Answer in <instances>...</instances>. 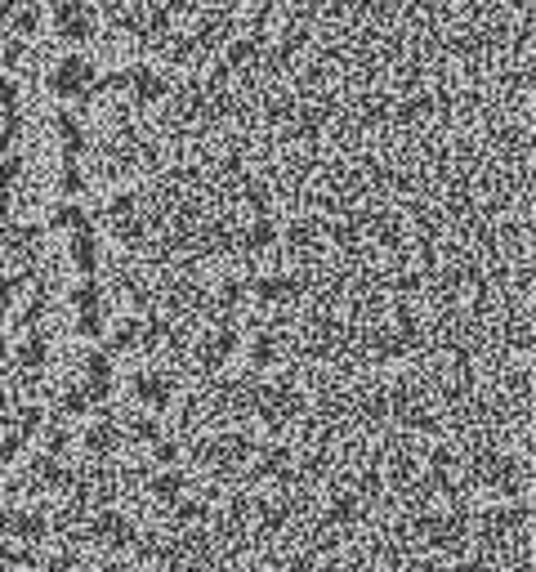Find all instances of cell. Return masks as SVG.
<instances>
[{
  "instance_id": "6da1fadb",
  "label": "cell",
  "mask_w": 536,
  "mask_h": 572,
  "mask_svg": "<svg viewBox=\"0 0 536 572\" xmlns=\"http://www.w3.org/2000/svg\"><path fill=\"white\" fill-rule=\"evenodd\" d=\"M50 90L59 94V99L85 94V90H90V63H85L81 54H67L59 68H54V76H50Z\"/></svg>"
},
{
  "instance_id": "7a4b0ae2",
  "label": "cell",
  "mask_w": 536,
  "mask_h": 572,
  "mask_svg": "<svg viewBox=\"0 0 536 572\" xmlns=\"http://www.w3.org/2000/svg\"><path fill=\"white\" fill-rule=\"evenodd\" d=\"M76 309H81V331L85 336H99L103 313H99V291H94V286H81V291H76Z\"/></svg>"
},
{
  "instance_id": "3957f363",
  "label": "cell",
  "mask_w": 536,
  "mask_h": 572,
  "mask_svg": "<svg viewBox=\"0 0 536 572\" xmlns=\"http://www.w3.org/2000/svg\"><path fill=\"white\" fill-rule=\"evenodd\" d=\"M72 260H76V269H81V273H94V264H99V246H94V237H90V224L76 228V237H72Z\"/></svg>"
},
{
  "instance_id": "277c9868",
  "label": "cell",
  "mask_w": 536,
  "mask_h": 572,
  "mask_svg": "<svg viewBox=\"0 0 536 572\" xmlns=\"http://www.w3.org/2000/svg\"><path fill=\"white\" fill-rule=\"evenodd\" d=\"M134 389H139V398H143V403H152V407L170 403V385L161 376H139V380H134Z\"/></svg>"
},
{
  "instance_id": "5b68a950",
  "label": "cell",
  "mask_w": 536,
  "mask_h": 572,
  "mask_svg": "<svg viewBox=\"0 0 536 572\" xmlns=\"http://www.w3.org/2000/svg\"><path fill=\"white\" fill-rule=\"evenodd\" d=\"M268 242H273V224H268V219H260V224L251 228V237H246V246H251V251H264Z\"/></svg>"
},
{
  "instance_id": "8992f818",
  "label": "cell",
  "mask_w": 536,
  "mask_h": 572,
  "mask_svg": "<svg viewBox=\"0 0 536 572\" xmlns=\"http://www.w3.org/2000/svg\"><path fill=\"white\" fill-rule=\"evenodd\" d=\"M54 224H59V228H81L85 224L81 206H63V211H54Z\"/></svg>"
},
{
  "instance_id": "52a82bcc",
  "label": "cell",
  "mask_w": 536,
  "mask_h": 572,
  "mask_svg": "<svg viewBox=\"0 0 536 572\" xmlns=\"http://www.w3.org/2000/svg\"><path fill=\"white\" fill-rule=\"evenodd\" d=\"M179 488H184V479H179V474H161V479L152 483V492H157V497H175Z\"/></svg>"
},
{
  "instance_id": "ba28073f",
  "label": "cell",
  "mask_w": 536,
  "mask_h": 572,
  "mask_svg": "<svg viewBox=\"0 0 536 572\" xmlns=\"http://www.w3.org/2000/svg\"><path fill=\"white\" fill-rule=\"evenodd\" d=\"M63 193H81V170H76V161H67V170H63Z\"/></svg>"
},
{
  "instance_id": "9c48e42d",
  "label": "cell",
  "mask_w": 536,
  "mask_h": 572,
  "mask_svg": "<svg viewBox=\"0 0 536 572\" xmlns=\"http://www.w3.org/2000/svg\"><path fill=\"white\" fill-rule=\"evenodd\" d=\"M14 179H18V161H5V166H0V184H14Z\"/></svg>"
},
{
  "instance_id": "30bf717a",
  "label": "cell",
  "mask_w": 536,
  "mask_h": 572,
  "mask_svg": "<svg viewBox=\"0 0 536 572\" xmlns=\"http://www.w3.org/2000/svg\"><path fill=\"white\" fill-rule=\"evenodd\" d=\"M90 443L99 447V452H108V447H112V434H108V429H94V434H90Z\"/></svg>"
},
{
  "instance_id": "8fae6325",
  "label": "cell",
  "mask_w": 536,
  "mask_h": 572,
  "mask_svg": "<svg viewBox=\"0 0 536 572\" xmlns=\"http://www.w3.org/2000/svg\"><path fill=\"white\" fill-rule=\"evenodd\" d=\"M41 354H45V345H41V340H32V345L23 349V358H27V362H41Z\"/></svg>"
},
{
  "instance_id": "7c38bea8",
  "label": "cell",
  "mask_w": 536,
  "mask_h": 572,
  "mask_svg": "<svg viewBox=\"0 0 536 572\" xmlns=\"http://www.w3.org/2000/svg\"><path fill=\"white\" fill-rule=\"evenodd\" d=\"M0 358H5V340H0Z\"/></svg>"
}]
</instances>
